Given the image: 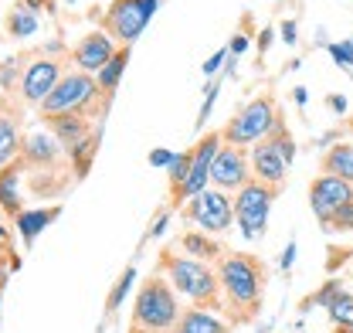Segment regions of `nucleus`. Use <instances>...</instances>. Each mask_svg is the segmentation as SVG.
Returning <instances> with one entry per match:
<instances>
[{"instance_id":"f257e3e1","label":"nucleus","mask_w":353,"mask_h":333,"mask_svg":"<svg viewBox=\"0 0 353 333\" xmlns=\"http://www.w3.org/2000/svg\"><path fill=\"white\" fill-rule=\"evenodd\" d=\"M218 279L224 292V310H231L234 323H252L262 310L265 265L248 251H224L218 258Z\"/></svg>"},{"instance_id":"f03ea898","label":"nucleus","mask_w":353,"mask_h":333,"mask_svg":"<svg viewBox=\"0 0 353 333\" xmlns=\"http://www.w3.org/2000/svg\"><path fill=\"white\" fill-rule=\"evenodd\" d=\"M160 269L167 272L170 286H174L180 296H187L197 310H211V313L224 310V292H221L218 269L204 265L201 258L176 255L174 249H167L160 255Z\"/></svg>"},{"instance_id":"7ed1b4c3","label":"nucleus","mask_w":353,"mask_h":333,"mask_svg":"<svg viewBox=\"0 0 353 333\" xmlns=\"http://www.w3.org/2000/svg\"><path fill=\"white\" fill-rule=\"evenodd\" d=\"M176 320H180V303H176V289L160 276L153 272L132 303V327L136 330H160V333H174Z\"/></svg>"},{"instance_id":"20e7f679","label":"nucleus","mask_w":353,"mask_h":333,"mask_svg":"<svg viewBox=\"0 0 353 333\" xmlns=\"http://www.w3.org/2000/svg\"><path fill=\"white\" fill-rule=\"evenodd\" d=\"M279 120H282V113H279L275 99L272 95H259L241 113L231 116V123L221 129V136L231 146H255V143H262L265 136H272V129L279 126Z\"/></svg>"},{"instance_id":"39448f33","label":"nucleus","mask_w":353,"mask_h":333,"mask_svg":"<svg viewBox=\"0 0 353 333\" xmlns=\"http://www.w3.org/2000/svg\"><path fill=\"white\" fill-rule=\"evenodd\" d=\"M102 92L99 82L88 72H68L58 88L41 102V116H58V113H79V116H92V109L99 106Z\"/></svg>"},{"instance_id":"423d86ee","label":"nucleus","mask_w":353,"mask_h":333,"mask_svg":"<svg viewBox=\"0 0 353 333\" xmlns=\"http://www.w3.org/2000/svg\"><path fill=\"white\" fill-rule=\"evenodd\" d=\"M160 0H112L105 17H102V31L112 35L123 48H132V41L146 31L150 17L157 14Z\"/></svg>"},{"instance_id":"0eeeda50","label":"nucleus","mask_w":353,"mask_h":333,"mask_svg":"<svg viewBox=\"0 0 353 333\" xmlns=\"http://www.w3.org/2000/svg\"><path fill=\"white\" fill-rule=\"evenodd\" d=\"M279 198V187L272 184H262V180H248L238 194H234V221L241 228L245 238H262L265 225H268V211H272V201Z\"/></svg>"},{"instance_id":"6e6552de","label":"nucleus","mask_w":353,"mask_h":333,"mask_svg":"<svg viewBox=\"0 0 353 333\" xmlns=\"http://www.w3.org/2000/svg\"><path fill=\"white\" fill-rule=\"evenodd\" d=\"M183 218L194 221L197 228H204L208 235H224L234 225V201L218 187H208V191H201L197 198L187 201Z\"/></svg>"},{"instance_id":"1a4fd4ad","label":"nucleus","mask_w":353,"mask_h":333,"mask_svg":"<svg viewBox=\"0 0 353 333\" xmlns=\"http://www.w3.org/2000/svg\"><path fill=\"white\" fill-rule=\"evenodd\" d=\"M221 146H224V136L214 133V129L204 133V136L197 140V146L190 150V177H187V184H183L180 204L190 201V198H197L201 191L211 187V166H214V157H218Z\"/></svg>"},{"instance_id":"9d476101","label":"nucleus","mask_w":353,"mask_h":333,"mask_svg":"<svg viewBox=\"0 0 353 333\" xmlns=\"http://www.w3.org/2000/svg\"><path fill=\"white\" fill-rule=\"evenodd\" d=\"M248 180H255L252 177V157L245 153V146H231V143H224L218 150V157H214V166H211V184L218 187V191H241Z\"/></svg>"},{"instance_id":"9b49d317","label":"nucleus","mask_w":353,"mask_h":333,"mask_svg":"<svg viewBox=\"0 0 353 333\" xmlns=\"http://www.w3.org/2000/svg\"><path fill=\"white\" fill-rule=\"evenodd\" d=\"M350 201H353V184L340 180V177L323 173V177H316V180L309 184V208H312V214L319 218L323 228L333 221L336 211L347 208Z\"/></svg>"},{"instance_id":"f8f14e48","label":"nucleus","mask_w":353,"mask_h":333,"mask_svg":"<svg viewBox=\"0 0 353 333\" xmlns=\"http://www.w3.org/2000/svg\"><path fill=\"white\" fill-rule=\"evenodd\" d=\"M65 75H61V65L54 61V58H38V61H31L28 65V72H24V82H21V95H24V102H34V106H41L44 99L58 88Z\"/></svg>"},{"instance_id":"ddd939ff","label":"nucleus","mask_w":353,"mask_h":333,"mask_svg":"<svg viewBox=\"0 0 353 333\" xmlns=\"http://www.w3.org/2000/svg\"><path fill=\"white\" fill-rule=\"evenodd\" d=\"M248 157H252V177L282 191V184H285V170H289V160L282 157V150H279L268 136H265L262 143H255V150H252Z\"/></svg>"},{"instance_id":"4468645a","label":"nucleus","mask_w":353,"mask_h":333,"mask_svg":"<svg viewBox=\"0 0 353 333\" xmlns=\"http://www.w3.org/2000/svg\"><path fill=\"white\" fill-rule=\"evenodd\" d=\"M116 51H119V48H116V38H112V35L92 31V35H85L82 44L75 48V65H79L82 72H88V75H92V72L99 75V72L116 58Z\"/></svg>"},{"instance_id":"2eb2a0df","label":"nucleus","mask_w":353,"mask_h":333,"mask_svg":"<svg viewBox=\"0 0 353 333\" xmlns=\"http://www.w3.org/2000/svg\"><path fill=\"white\" fill-rule=\"evenodd\" d=\"M58 146L61 143L54 136H48V133H28L21 140V160H24V166H31V170L58 166V160H61V150Z\"/></svg>"},{"instance_id":"dca6fc26","label":"nucleus","mask_w":353,"mask_h":333,"mask_svg":"<svg viewBox=\"0 0 353 333\" xmlns=\"http://www.w3.org/2000/svg\"><path fill=\"white\" fill-rule=\"evenodd\" d=\"M44 123L51 129V136L65 146V150H72V146H79V143H85L88 136H92V123H88V116H79V113H58V116H44Z\"/></svg>"},{"instance_id":"f3484780","label":"nucleus","mask_w":353,"mask_h":333,"mask_svg":"<svg viewBox=\"0 0 353 333\" xmlns=\"http://www.w3.org/2000/svg\"><path fill=\"white\" fill-rule=\"evenodd\" d=\"M28 166H24V160L17 157L14 164H7L3 170H0V208L7 211L14 221L21 218V198H17V180H21V173H24Z\"/></svg>"},{"instance_id":"a211bd4d","label":"nucleus","mask_w":353,"mask_h":333,"mask_svg":"<svg viewBox=\"0 0 353 333\" xmlns=\"http://www.w3.org/2000/svg\"><path fill=\"white\" fill-rule=\"evenodd\" d=\"M174 333H231V327H228L224 320H218L211 310H197V306H190V310L180 313Z\"/></svg>"},{"instance_id":"6ab92c4d","label":"nucleus","mask_w":353,"mask_h":333,"mask_svg":"<svg viewBox=\"0 0 353 333\" xmlns=\"http://www.w3.org/2000/svg\"><path fill=\"white\" fill-rule=\"evenodd\" d=\"M58 214H61L58 204H51V208H24L21 211V218H17V231H21V238H24V249L34 245V238L41 235Z\"/></svg>"},{"instance_id":"aec40b11","label":"nucleus","mask_w":353,"mask_h":333,"mask_svg":"<svg viewBox=\"0 0 353 333\" xmlns=\"http://www.w3.org/2000/svg\"><path fill=\"white\" fill-rule=\"evenodd\" d=\"M319 170L330 173V177H340V180L353 184V146L350 143H333V146L323 153Z\"/></svg>"},{"instance_id":"412c9836","label":"nucleus","mask_w":353,"mask_h":333,"mask_svg":"<svg viewBox=\"0 0 353 333\" xmlns=\"http://www.w3.org/2000/svg\"><path fill=\"white\" fill-rule=\"evenodd\" d=\"M126 65H130V48H119L116 51V58L95 75V82H99V92H102V99L109 102L112 99V92L119 88V82H123V75H126Z\"/></svg>"},{"instance_id":"4be33fe9","label":"nucleus","mask_w":353,"mask_h":333,"mask_svg":"<svg viewBox=\"0 0 353 333\" xmlns=\"http://www.w3.org/2000/svg\"><path fill=\"white\" fill-rule=\"evenodd\" d=\"M17 150H21V143H17V123L7 113H0V170L17 160Z\"/></svg>"},{"instance_id":"5701e85b","label":"nucleus","mask_w":353,"mask_h":333,"mask_svg":"<svg viewBox=\"0 0 353 333\" xmlns=\"http://www.w3.org/2000/svg\"><path fill=\"white\" fill-rule=\"evenodd\" d=\"M34 28H38L34 10H28V7H14V10L7 14V31H10L14 38H28V35H34Z\"/></svg>"},{"instance_id":"b1692460","label":"nucleus","mask_w":353,"mask_h":333,"mask_svg":"<svg viewBox=\"0 0 353 333\" xmlns=\"http://www.w3.org/2000/svg\"><path fill=\"white\" fill-rule=\"evenodd\" d=\"M95 146H99V133H92L85 143H79V146H72L68 153H72V164H75V177H85L92 160H95Z\"/></svg>"},{"instance_id":"393cba45","label":"nucleus","mask_w":353,"mask_h":333,"mask_svg":"<svg viewBox=\"0 0 353 333\" xmlns=\"http://www.w3.org/2000/svg\"><path fill=\"white\" fill-rule=\"evenodd\" d=\"M180 249H183V255H190V258H214V255H221L218 245L211 238H204V235H183L180 238Z\"/></svg>"},{"instance_id":"a878e982","label":"nucleus","mask_w":353,"mask_h":333,"mask_svg":"<svg viewBox=\"0 0 353 333\" xmlns=\"http://www.w3.org/2000/svg\"><path fill=\"white\" fill-rule=\"evenodd\" d=\"M132 279H136V269H132V265H126V269H123V276L116 279L112 292H109V299H105V313H109V316H112V313L123 306V299H126V292H130Z\"/></svg>"},{"instance_id":"bb28decb","label":"nucleus","mask_w":353,"mask_h":333,"mask_svg":"<svg viewBox=\"0 0 353 333\" xmlns=\"http://www.w3.org/2000/svg\"><path fill=\"white\" fill-rule=\"evenodd\" d=\"M330 320H333V327H353V296H340L333 306H330Z\"/></svg>"},{"instance_id":"cd10ccee","label":"nucleus","mask_w":353,"mask_h":333,"mask_svg":"<svg viewBox=\"0 0 353 333\" xmlns=\"http://www.w3.org/2000/svg\"><path fill=\"white\" fill-rule=\"evenodd\" d=\"M340 296H347V289H343L340 283H326V286H323V289L316 292V296H309L306 303H303V310H309V306H316V303L330 310V306H333V303H336Z\"/></svg>"},{"instance_id":"c85d7f7f","label":"nucleus","mask_w":353,"mask_h":333,"mask_svg":"<svg viewBox=\"0 0 353 333\" xmlns=\"http://www.w3.org/2000/svg\"><path fill=\"white\" fill-rule=\"evenodd\" d=\"M330 231H353V201L347 204V208H340L336 214H333V221L326 225Z\"/></svg>"},{"instance_id":"c756f323","label":"nucleus","mask_w":353,"mask_h":333,"mask_svg":"<svg viewBox=\"0 0 353 333\" xmlns=\"http://www.w3.org/2000/svg\"><path fill=\"white\" fill-rule=\"evenodd\" d=\"M330 55L340 61V65H350L353 68V44L350 41H340V44H330Z\"/></svg>"},{"instance_id":"7c9ffc66","label":"nucleus","mask_w":353,"mask_h":333,"mask_svg":"<svg viewBox=\"0 0 353 333\" xmlns=\"http://www.w3.org/2000/svg\"><path fill=\"white\" fill-rule=\"evenodd\" d=\"M174 157H176V153H170V150H153V153H150V164H153V166H167V170H170Z\"/></svg>"},{"instance_id":"2f4dec72","label":"nucleus","mask_w":353,"mask_h":333,"mask_svg":"<svg viewBox=\"0 0 353 333\" xmlns=\"http://www.w3.org/2000/svg\"><path fill=\"white\" fill-rule=\"evenodd\" d=\"M245 48H248V38H245V35H234L231 44H228V55H241Z\"/></svg>"},{"instance_id":"473e14b6","label":"nucleus","mask_w":353,"mask_h":333,"mask_svg":"<svg viewBox=\"0 0 353 333\" xmlns=\"http://www.w3.org/2000/svg\"><path fill=\"white\" fill-rule=\"evenodd\" d=\"M224 58H228V51H218L214 58H208V65H204V75H214V72L221 68V61H224Z\"/></svg>"},{"instance_id":"72a5a7b5","label":"nucleus","mask_w":353,"mask_h":333,"mask_svg":"<svg viewBox=\"0 0 353 333\" xmlns=\"http://www.w3.org/2000/svg\"><path fill=\"white\" fill-rule=\"evenodd\" d=\"M14 269H17V262H3V258H0V289H3V283H7V276H10Z\"/></svg>"},{"instance_id":"f704fd0d","label":"nucleus","mask_w":353,"mask_h":333,"mask_svg":"<svg viewBox=\"0 0 353 333\" xmlns=\"http://www.w3.org/2000/svg\"><path fill=\"white\" fill-rule=\"evenodd\" d=\"M282 38H285V44H296V24L292 21L282 24Z\"/></svg>"},{"instance_id":"c9c22d12","label":"nucleus","mask_w":353,"mask_h":333,"mask_svg":"<svg viewBox=\"0 0 353 333\" xmlns=\"http://www.w3.org/2000/svg\"><path fill=\"white\" fill-rule=\"evenodd\" d=\"M268 44H272V28H265L262 35H259V51H262V55L268 51Z\"/></svg>"},{"instance_id":"e433bc0d","label":"nucleus","mask_w":353,"mask_h":333,"mask_svg":"<svg viewBox=\"0 0 353 333\" xmlns=\"http://www.w3.org/2000/svg\"><path fill=\"white\" fill-rule=\"evenodd\" d=\"M292 258H296V245H289V249H285V255H282V269H289V265H292Z\"/></svg>"},{"instance_id":"4c0bfd02","label":"nucleus","mask_w":353,"mask_h":333,"mask_svg":"<svg viewBox=\"0 0 353 333\" xmlns=\"http://www.w3.org/2000/svg\"><path fill=\"white\" fill-rule=\"evenodd\" d=\"M330 109H336V113H343V109H347V102H343L340 95H333V99H330Z\"/></svg>"},{"instance_id":"58836bf2","label":"nucleus","mask_w":353,"mask_h":333,"mask_svg":"<svg viewBox=\"0 0 353 333\" xmlns=\"http://www.w3.org/2000/svg\"><path fill=\"white\" fill-rule=\"evenodd\" d=\"M3 242H10V235H7V228L0 225V245H3Z\"/></svg>"},{"instance_id":"ea45409f","label":"nucleus","mask_w":353,"mask_h":333,"mask_svg":"<svg viewBox=\"0 0 353 333\" xmlns=\"http://www.w3.org/2000/svg\"><path fill=\"white\" fill-rule=\"evenodd\" d=\"M333 333H353V327H333Z\"/></svg>"},{"instance_id":"a19ab883","label":"nucleus","mask_w":353,"mask_h":333,"mask_svg":"<svg viewBox=\"0 0 353 333\" xmlns=\"http://www.w3.org/2000/svg\"><path fill=\"white\" fill-rule=\"evenodd\" d=\"M130 333H160V330H136V327H130Z\"/></svg>"}]
</instances>
